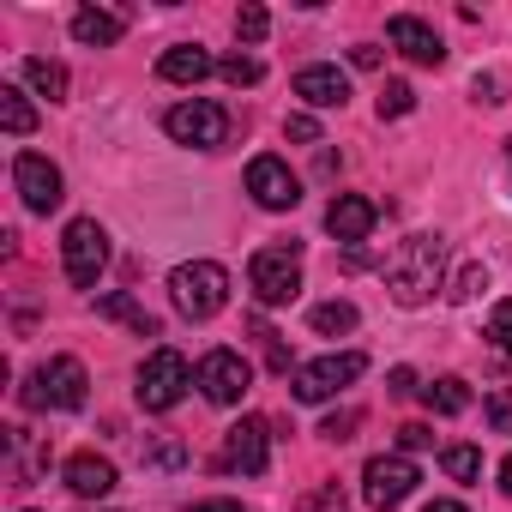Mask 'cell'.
I'll return each instance as SVG.
<instances>
[{
    "instance_id": "cell-26",
    "label": "cell",
    "mask_w": 512,
    "mask_h": 512,
    "mask_svg": "<svg viewBox=\"0 0 512 512\" xmlns=\"http://www.w3.org/2000/svg\"><path fill=\"white\" fill-rule=\"evenodd\" d=\"M488 344H494V362L512 368V302H500V308L488 314Z\"/></svg>"
},
{
    "instance_id": "cell-36",
    "label": "cell",
    "mask_w": 512,
    "mask_h": 512,
    "mask_svg": "<svg viewBox=\"0 0 512 512\" xmlns=\"http://www.w3.org/2000/svg\"><path fill=\"white\" fill-rule=\"evenodd\" d=\"M350 61H356L362 73H374V67H380V49H374V43H356V49H350Z\"/></svg>"
},
{
    "instance_id": "cell-9",
    "label": "cell",
    "mask_w": 512,
    "mask_h": 512,
    "mask_svg": "<svg viewBox=\"0 0 512 512\" xmlns=\"http://www.w3.org/2000/svg\"><path fill=\"white\" fill-rule=\"evenodd\" d=\"M416 482H422V470H416L404 452H380V458H368V464H362V500H368L374 512L404 506V500L416 494Z\"/></svg>"
},
{
    "instance_id": "cell-1",
    "label": "cell",
    "mask_w": 512,
    "mask_h": 512,
    "mask_svg": "<svg viewBox=\"0 0 512 512\" xmlns=\"http://www.w3.org/2000/svg\"><path fill=\"white\" fill-rule=\"evenodd\" d=\"M440 284H446V241L440 235H410L386 260V290L398 308H422Z\"/></svg>"
},
{
    "instance_id": "cell-30",
    "label": "cell",
    "mask_w": 512,
    "mask_h": 512,
    "mask_svg": "<svg viewBox=\"0 0 512 512\" xmlns=\"http://www.w3.org/2000/svg\"><path fill=\"white\" fill-rule=\"evenodd\" d=\"M482 410H488V428H494V434H512V386L488 392V404H482Z\"/></svg>"
},
{
    "instance_id": "cell-10",
    "label": "cell",
    "mask_w": 512,
    "mask_h": 512,
    "mask_svg": "<svg viewBox=\"0 0 512 512\" xmlns=\"http://www.w3.org/2000/svg\"><path fill=\"white\" fill-rule=\"evenodd\" d=\"M193 386L211 398V404H241L247 398V386H253V362L241 356V350H205L199 356V368H193Z\"/></svg>"
},
{
    "instance_id": "cell-4",
    "label": "cell",
    "mask_w": 512,
    "mask_h": 512,
    "mask_svg": "<svg viewBox=\"0 0 512 512\" xmlns=\"http://www.w3.org/2000/svg\"><path fill=\"white\" fill-rule=\"evenodd\" d=\"M362 374H368V356H362V350H332V356L302 362V368L290 374V392H296L302 404H326V398H338L344 386H356Z\"/></svg>"
},
{
    "instance_id": "cell-5",
    "label": "cell",
    "mask_w": 512,
    "mask_h": 512,
    "mask_svg": "<svg viewBox=\"0 0 512 512\" xmlns=\"http://www.w3.org/2000/svg\"><path fill=\"white\" fill-rule=\"evenodd\" d=\"M61 266H67V284L73 290H91L109 266V229L97 217H73L67 235H61Z\"/></svg>"
},
{
    "instance_id": "cell-27",
    "label": "cell",
    "mask_w": 512,
    "mask_h": 512,
    "mask_svg": "<svg viewBox=\"0 0 512 512\" xmlns=\"http://www.w3.org/2000/svg\"><path fill=\"white\" fill-rule=\"evenodd\" d=\"M374 109H380V121H398V115H410V109H416V91H410L404 79H386Z\"/></svg>"
},
{
    "instance_id": "cell-7",
    "label": "cell",
    "mask_w": 512,
    "mask_h": 512,
    "mask_svg": "<svg viewBox=\"0 0 512 512\" xmlns=\"http://www.w3.org/2000/svg\"><path fill=\"white\" fill-rule=\"evenodd\" d=\"M85 362L79 356H55V362H43L37 374H31V386H25V404L31 410H79L85 404Z\"/></svg>"
},
{
    "instance_id": "cell-3",
    "label": "cell",
    "mask_w": 512,
    "mask_h": 512,
    "mask_svg": "<svg viewBox=\"0 0 512 512\" xmlns=\"http://www.w3.org/2000/svg\"><path fill=\"white\" fill-rule=\"evenodd\" d=\"M169 296H175V308H181L187 320H211V314H223V302H229V272H223L217 260H187V266L169 272Z\"/></svg>"
},
{
    "instance_id": "cell-28",
    "label": "cell",
    "mask_w": 512,
    "mask_h": 512,
    "mask_svg": "<svg viewBox=\"0 0 512 512\" xmlns=\"http://www.w3.org/2000/svg\"><path fill=\"white\" fill-rule=\"evenodd\" d=\"M217 73H223L235 91H241V85H260V79H266V67L253 61V55H229V61H217Z\"/></svg>"
},
{
    "instance_id": "cell-6",
    "label": "cell",
    "mask_w": 512,
    "mask_h": 512,
    "mask_svg": "<svg viewBox=\"0 0 512 512\" xmlns=\"http://www.w3.org/2000/svg\"><path fill=\"white\" fill-rule=\"evenodd\" d=\"M163 133H169L175 145H193V151H217V145L229 139V109H223V103H211V97L175 103V109L163 115Z\"/></svg>"
},
{
    "instance_id": "cell-24",
    "label": "cell",
    "mask_w": 512,
    "mask_h": 512,
    "mask_svg": "<svg viewBox=\"0 0 512 512\" xmlns=\"http://www.w3.org/2000/svg\"><path fill=\"white\" fill-rule=\"evenodd\" d=\"M97 314H109V320H127L139 338H157V332H163V326H157V320H151V314L133 302V296H103V302H97Z\"/></svg>"
},
{
    "instance_id": "cell-38",
    "label": "cell",
    "mask_w": 512,
    "mask_h": 512,
    "mask_svg": "<svg viewBox=\"0 0 512 512\" xmlns=\"http://www.w3.org/2000/svg\"><path fill=\"white\" fill-rule=\"evenodd\" d=\"M422 512H464V506H458V500H428Z\"/></svg>"
},
{
    "instance_id": "cell-31",
    "label": "cell",
    "mask_w": 512,
    "mask_h": 512,
    "mask_svg": "<svg viewBox=\"0 0 512 512\" xmlns=\"http://www.w3.org/2000/svg\"><path fill=\"white\" fill-rule=\"evenodd\" d=\"M422 446H434V428H428V422H404V428H398V452L410 458V452H422Z\"/></svg>"
},
{
    "instance_id": "cell-15",
    "label": "cell",
    "mask_w": 512,
    "mask_h": 512,
    "mask_svg": "<svg viewBox=\"0 0 512 512\" xmlns=\"http://www.w3.org/2000/svg\"><path fill=\"white\" fill-rule=\"evenodd\" d=\"M380 223V205L374 199H362V193H338L332 205H326V229L338 235V241H368V229Z\"/></svg>"
},
{
    "instance_id": "cell-21",
    "label": "cell",
    "mask_w": 512,
    "mask_h": 512,
    "mask_svg": "<svg viewBox=\"0 0 512 512\" xmlns=\"http://www.w3.org/2000/svg\"><path fill=\"white\" fill-rule=\"evenodd\" d=\"M25 79H31V91H37V97H49V103H61V97H67V85H73V79H67V67H61V61H49V55H31V61H25Z\"/></svg>"
},
{
    "instance_id": "cell-37",
    "label": "cell",
    "mask_w": 512,
    "mask_h": 512,
    "mask_svg": "<svg viewBox=\"0 0 512 512\" xmlns=\"http://www.w3.org/2000/svg\"><path fill=\"white\" fill-rule=\"evenodd\" d=\"M187 512H241V500H193Z\"/></svg>"
},
{
    "instance_id": "cell-22",
    "label": "cell",
    "mask_w": 512,
    "mask_h": 512,
    "mask_svg": "<svg viewBox=\"0 0 512 512\" xmlns=\"http://www.w3.org/2000/svg\"><path fill=\"white\" fill-rule=\"evenodd\" d=\"M422 398H428V410H434V416H458V410H470V380L440 374L434 386H422Z\"/></svg>"
},
{
    "instance_id": "cell-29",
    "label": "cell",
    "mask_w": 512,
    "mask_h": 512,
    "mask_svg": "<svg viewBox=\"0 0 512 512\" xmlns=\"http://www.w3.org/2000/svg\"><path fill=\"white\" fill-rule=\"evenodd\" d=\"M266 31H272V13H266V7H241V13H235V37H241V43H260Z\"/></svg>"
},
{
    "instance_id": "cell-25",
    "label": "cell",
    "mask_w": 512,
    "mask_h": 512,
    "mask_svg": "<svg viewBox=\"0 0 512 512\" xmlns=\"http://www.w3.org/2000/svg\"><path fill=\"white\" fill-rule=\"evenodd\" d=\"M440 470H446L452 482H476V476H482V446H464V440L446 446V452H440Z\"/></svg>"
},
{
    "instance_id": "cell-14",
    "label": "cell",
    "mask_w": 512,
    "mask_h": 512,
    "mask_svg": "<svg viewBox=\"0 0 512 512\" xmlns=\"http://www.w3.org/2000/svg\"><path fill=\"white\" fill-rule=\"evenodd\" d=\"M386 37H392V49H398L404 61H416V67H440V61H446V43L434 37V25H422V19H410V13H398V19L386 25Z\"/></svg>"
},
{
    "instance_id": "cell-35",
    "label": "cell",
    "mask_w": 512,
    "mask_h": 512,
    "mask_svg": "<svg viewBox=\"0 0 512 512\" xmlns=\"http://www.w3.org/2000/svg\"><path fill=\"white\" fill-rule=\"evenodd\" d=\"M410 392H422L416 386V368H392V398H410Z\"/></svg>"
},
{
    "instance_id": "cell-18",
    "label": "cell",
    "mask_w": 512,
    "mask_h": 512,
    "mask_svg": "<svg viewBox=\"0 0 512 512\" xmlns=\"http://www.w3.org/2000/svg\"><path fill=\"white\" fill-rule=\"evenodd\" d=\"M217 73V61L199 49V43H175V49H163V61H157V79H169V85H199V79H211Z\"/></svg>"
},
{
    "instance_id": "cell-11",
    "label": "cell",
    "mask_w": 512,
    "mask_h": 512,
    "mask_svg": "<svg viewBox=\"0 0 512 512\" xmlns=\"http://www.w3.org/2000/svg\"><path fill=\"white\" fill-rule=\"evenodd\" d=\"M13 187H19L25 211H37V217H49V211L67 199V175H61V163H49L43 151H19V157H13Z\"/></svg>"
},
{
    "instance_id": "cell-34",
    "label": "cell",
    "mask_w": 512,
    "mask_h": 512,
    "mask_svg": "<svg viewBox=\"0 0 512 512\" xmlns=\"http://www.w3.org/2000/svg\"><path fill=\"white\" fill-rule=\"evenodd\" d=\"M482 284H488V272H476V266H470V272H458V284H452V302H470Z\"/></svg>"
},
{
    "instance_id": "cell-23",
    "label": "cell",
    "mask_w": 512,
    "mask_h": 512,
    "mask_svg": "<svg viewBox=\"0 0 512 512\" xmlns=\"http://www.w3.org/2000/svg\"><path fill=\"white\" fill-rule=\"evenodd\" d=\"M356 320H362V314H356V302H344V296H338V302H320V308L308 314V326H314L320 338H344V332H356Z\"/></svg>"
},
{
    "instance_id": "cell-19",
    "label": "cell",
    "mask_w": 512,
    "mask_h": 512,
    "mask_svg": "<svg viewBox=\"0 0 512 512\" xmlns=\"http://www.w3.org/2000/svg\"><path fill=\"white\" fill-rule=\"evenodd\" d=\"M121 31H127L121 13H103V7H79V13H73V37H79L85 49H115Z\"/></svg>"
},
{
    "instance_id": "cell-2",
    "label": "cell",
    "mask_w": 512,
    "mask_h": 512,
    "mask_svg": "<svg viewBox=\"0 0 512 512\" xmlns=\"http://www.w3.org/2000/svg\"><path fill=\"white\" fill-rule=\"evenodd\" d=\"M247 290H253V302H260V308L296 302L302 296V247L296 241L290 247H260L247 260Z\"/></svg>"
},
{
    "instance_id": "cell-39",
    "label": "cell",
    "mask_w": 512,
    "mask_h": 512,
    "mask_svg": "<svg viewBox=\"0 0 512 512\" xmlns=\"http://www.w3.org/2000/svg\"><path fill=\"white\" fill-rule=\"evenodd\" d=\"M500 488L512 494V452H506V464H500Z\"/></svg>"
},
{
    "instance_id": "cell-12",
    "label": "cell",
    "mask_w": 512,
    "mask_h": 512,
    "mask_svg": "<svg viewBox=\"0 0 512 512\" xmlns=\"http://www.w3.org/2000/svg\"><path fill=\"white\" fill-rule=\"evenodd\" d=\"M217 464L223 470H241V476H266V464H272V428L260 416H241L223 434V458Z\"/></svg>"
},
{
    "instance_id": "cell-32",
    "label": "cell",
    "mask_w": 512,
    "mask_h": 512,
    "mask_svg": "<svg viewBox=\"0 0 512 512\" xmlns=\"http://www.w3.org/2000/svg\"><path fill=\"white\" fill-rule=\"evenodd\" d=\"M284 133H290L296 145H320V121H314V115H290V121H284Z\"/></svg>"
},
{
    "instance_id": "cell-17",
    "label": "cell",
    "mask_w": 512,
    "mask_h": 512,
    "mask_svg": "<svg viewBox=\"0 0 512 512\" xmlns=\"http://www.w3.org/2000/svg\"><path fill=\"white\" fill-rule=\"evenodd\" d=\"M296 97H302L308 109H344V103H350V79H344L338 67H302V73H296Z\"/></svg>"
},
{
    "instance_id": "cell-20",
    "label": "cell",
    "mask_w": 512,
    "mask_h": 512,
    "mask_svg": "<svg viewBox=\"0 0 512 512\" xmlns=\"http://www.w3.org/2000/svg\"><path fill=\"white\" fill-rule=\"evenodd\" d=\"M0 127H7L13 139L37 133V109H31V97H25L19 85H0Z\"/></svg>"
},
{
    "instance_id": "cell-13",
    "label": "cell",
    "mask_w": 512,
    "mask_h": 512,
    "mask_svg": "<svg viewBox=\"0 0 512 512\" xmlns=\"http://www.w3.org/2000/svg\"><path fill=\"white\" fill-rule=\"evenodd\" d=\"M247 193H253V205L260 211H296V199H302V181L290 175V163L284 157H253L247 163Z\"/></svg>"
},
{
    "instance_id": "cell-16",
    "label": "cell",
    "mask_w": 512,
    "mask_h": 512,
    "mask_svg": "<svg viewBox=\"0 0 512 512\" xmlns=\"http://www.w3.org/2000/svg\"><path fill=\"white\" fill-rule=\"evenodd\" d=\"M61 482L79 494V500H103V494H115V464L103 458V452H73L67 458V470H61Z\"/></svg>"
},
{
    "instance_id": "cell-33",
    "label": "cell",
    "mask_w": 512,
    "mask_h": 512,
    "mask_svg": "<svg viewBox=\"0 0 512 512\" xmlns=\"http://www.w3.org/2000/svg\"><path fill=\"white\" fill-rule=\"evenodd\" d=\"M356 422H362V410H338V416H326V422H320V434H326V440H350V428H356Z\"/></svg>"
},
{
    "instance_id": "cell-8",
    "label": "cell",
    "mask_w": 512,
    "mask_h": 512,
    "mask_svg": "<svg viewBox=\"0 0 512 512\" xmlns=\"http://www.w3.org/2000/svg\"><path fill=\"white\" fill-rule=\"evenodd\" d=\"M187 386H193V368L181 350H151L139 362V404L145 410H175L187 398Z\"/></svg>"
}]
</instances>
